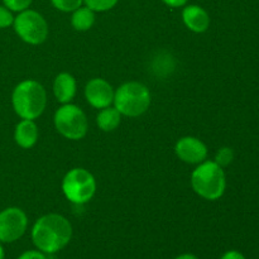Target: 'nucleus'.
Listing matches in <instances>:
<instances>
[{
    "instance_id": "nucleus-6",
    "label": "nucleus",
    "mask_w": 259,
    "mask_h": 259,
    "mask_svg": "<svg viewBox=\"0 0 259 259\" xmlns=\"http://www.w3.org/2000/svg\"><path fill=\"white\" fill-rule=\"evenodd\" d=\"M55 126L58 133L71 141H78L86 136L89 129L88 118L78 106L63 104L55 114Z\"/></svg>"
},
{
    "instance_id": "nucleus-1",
    "label": "nucleus",
    "mask_w": 259,
    "mask_h": 259,
    "mask_svg": "<svg viewBox=\"0 0 259 259\" xmlns=\"http://www.w3.org/2000/svg\"><path fill=\"white\" fill-rule=\"evenodd\" d=\"M71 238L72 225L62 215H43L32 228L33 244L45 254H55L62 250Z\"/></svg>"
},
{
    "instance_id": "nucleus-8",
    "label": "nucleus",
    "mask_w": 259,
    "mask_h": 259,
    "mask_svg": "<svg viewBox=\"0 0 259 259\" xmlns=\"http://www.w3.org/2000/svg\"><path fill=\"white\" fill-rule=\"evenodd\" d=\"M28 218L19 207H8L0 211V243H13L25 234Z\"/></svg>"
},
{
    "instance_id": "nucleus-11",
    "label": "nucleus",
    "mask_w": 259,
    "mask_h": 259,
    "mask_svg": "<svg viewBox=\"0 0 259 259\" xmlns=\"http://www.w3.org/2000/svg\"><path fill=\"white\" fill-rule=\"evenodd\" d=\"M182 20L190 30L195 33L206 32L210 25V17L200 5H186L182 10Z\"/></svg>"
},
{
    "instance_id": "nucleus-13",
    "label": "nucleus",
    "mask_w": 259,
    "mask_h": 259,
    "mask_svg": "<svg viewBox=\"0 0 259 259\" xmlns=\"http://www.w3.org/2000/svg\"><path fill=\"white\" fill-rule=\"evenodd\" d=\"M14 139L22 148H32L38 141V126L34 120L23 119L17 124L14 131Z\"/></svg>"
},
{
    "instance_id": "nucleus-16",
    "label": "nucleus",
    "mask_w": 259,
    "mask_h": 259,
    "mask_svg": "<svg viewBox=\"0 0 259 259\" xmlns=\"http://www.w3.org/2000/svg\"><path fill=\"white\" fill-rule=\"evenodd\" d=\"M119 0H83L86 7L90 8L94 12H106L110 10L118 4Z\"/></svg>"
},
{
    "instance_id": "nucleus-18",
    "label": "nucleus",
    "mask_w": 259,
    "mask_h": 259,
    "mask_svg": "<svg viewBox=\"0 0 259 259\" xmlns=\"http://www.w3.org/2000/svg\"><path fill=\"white\" fill-rule=\"evenodd\" d=\"M233 159H234V152H233L232 148H228V147L219 149L217 153V157H215V162L220 167L229 166L233 162Z\"/></svg>"
},
{
    "instance_id": "nucleus-20",
    "label": "nucleus",
    "mask_w": 259,
    "mask_h": 259,
    "mask_svg": "<svg viewBox=\"0 0 259 259\" xmlns=\"http://www.w3.org/2000/svg\"><path fill=\"white\" fill-rule=\"evenodd\" d=\"M13 23H14V17H13L12 10L8 9L5 5H0V29L10 27Z\"/></svg>"
},
{
    "instance_id": "nucleus-17",
    "label": "nucleus",
    "mask_w": 259,
    "mask_h": 259,
    "mask_svg": "<svg viewBox=\"0 0 259 259\" xmlns=\"http://www.w3.org/2000/svg\"><path fill=\"white\" fill-rule=\"evenodd\" d=\"M51 3H52L56 9L61 10V12L70 13L80 8L82 5L83 0H51Z\"/></svg>"
},
{
    "instance_id": "nucleus-23",
    "label": "nucleus",
    "mask_w": 259,
    "mask_h": 259,
    "mask_svg": "<svg viewBox=\"0 0 259 259\" xmlns=\"http://www.w3.org/2000/svg\"><path fill=\"white\" fill-rule=\"evenodd\" d=\"M162 2L171 8H181V7H185L189 0H162Z\"/></svg>"
},
{
    "instance_id": "nucleus-3",
    "label": "nucleus",
    "mask_w": 259,
    "mask_h": 259,
    "mask_svg": "<svg viewBox=\"0 0 259 259\" xmlns=\"http://www.w3.org/2000/svg\"><path fill=\"white\" fill-rule=\"evenodd\" d=\"M191 186L202 199L210 201L220 199L227 189L224 169L215 161H204L192 172Z\"/></svg>"
},
{
    "instance_id": "nucleus-21",
    "label": "nucleus",
    "mask_w": 259,
    "mask_h": 259,
    "mask_svg": "<svg viewBox=\"0 0 259 259\" xmlns=\"http://www.w3.org/2000/svg\"><path fill=\"white\" fill-rule=\"evenodd\" d=\"M18 259H47L46 254L40 250H27V252L22 253L18 257Z\"/></svg>"
},
{
    "instance_id": "nucleus-4",
    "label": "nucleus",
    "mask_w": 259,
    "mask_h": 259,
    "mask_svg": "<svg viewBox=\"0 0 259 259\" xmlns=\"http://www.w3.org/2000/svg\"><path fill=\"white\" fill-rule=\"evenodd\" d=\"M113 103L121 115L136 118L148 110L151 105V94L143 83L131 81L123 83L115 91Z\"/></svg>"
},
{
    "instance_id": "nucleus-9",
    "label": "nucleus",
    "mask_w": 259,
    "mask_h": 259,
    "mask_svg": "<svg viewBox=\"0 0 259 259\" xmlns=\"http://www.w3.org/2000/svg\"><path fill=\"white\" fill-rule=\"evenodd\" d=\"M113 86L104 78H93L85 88V98L91 106L96 109H104L111 105L114 101Z\"/></svg>"
},
{
    "instance_id": "nucleus-2",
    "label": "nucleus",
    "mask_w": 259,
    "mask_h": 259,
    "mask_svg": "<svg viewBox=\"0 0 259 259\" xmlns=\"http://www.w3.org/2000/svg\"><path fill=\"white\" fill-rule=\"evenodd\" d=\"M12 104L14 111L20 118L34 120L45 111L47 105V94L39 82L25 80L15 86L12 95Z\"/></svg>"
},
{
    "instance_id": "nucleus-10",
    "label": "nucleus",
    "mask_w": 259,
    "mask_h": 259,
    "mask_svg": "<svg viewBox=\"0 0 259 259\" xmlns=\"http://www.w3.org/2000/svg\"><path fill=\"white\" fill-rule=\"evenodd\" d=\"M177 157L190 164H200L206 159L207 147L202 141L195 137H184L175 147Z\"/></svg>"
},
{
    "instance_id": "nucleus-5",
    "label": "nucleus",
    "mask_w": 259,
    "mask_h": 259,
    "mask_svg": "<svg viewBox=\"0 0 259 259\" xmlns=\"http://www.w3.org/2000/svg\"><path fill=\"white\" fill-rule=\"evenodd\" d=\"M62 191L68 201L76 205L86 204L95 195V177L85 168H72L63 177Z\"/></svg>"
},
{
    "instance_id": "nucleus-25",
    "label": "nucleus",
    "mask_w": 259,
    "mask_h": 259,
    "mask_svg": "<svg viewBox=\"0 0 259 259\" xmlns=\"http://www.w3.org/2000/svg\"><path fill=\"white\" fill-rule=\"evenodd\" d=\"M5 257V252H4V248H3V245L0 244V259H4Z\"/></svg>"
},
{
    "instance_id": "nucleus-14",
    "label": "nucleus",
    "mask_w": 259,
    "mask_h": 259,
    "mask_svg": "<svg viewBox=\"0 0 259 259\" xmlns=\"http://www.w3.org/2000/svg\"><path fill=\"white\" fill-rule=\"evenodd\" d=\"M95 23V12L88 7H80L72 12L71 24L78 32L89 30Z\"/></svg>"
},
{
    "instance_id": "nucleus-19",
    "label": "nucleus",
    "mask_w": 259,
    "mask_h": 259,
    "mask_svg": "<svg viewBox=\"0 0 259 259\" xmlns=\"http://www.w3.org/2000/svg\"><path fill=\"white\" fill-rule=\"evenodd\" d=\"M32 2L33 0H3V3H4V5L8 9L17 13L28 9L29 5L32 4Z\"/></svg>"
},
{
    "instance_id": "nucleus-24",
    "label": "nucleus",
    "mask_w": 259,
    "mask_h": 259,
    "mask_svg": "<svg viewBox=\"0 0 259 259\" xmlns=\"http://www.w3.org/2000/svg\"><path fill=\"white\" fill-rule=\"evenodd\" d=\"M175 259H199L195 254H191V253H184V254L177 255Z\"/></svg>"
},
{
    "instance_id": "nucleus-7",
    "label": "nucleus",
    "mask_w": 259,
    "mask_h": 259,
    "mask_svg": "<svg viewBox=\"0 0 259 259\" xmlns=\"http://www.w3.org/2000/svg\"><path fill=\"white\" fill-rule=\"evenodd\" d=\"M17 34L28 45H40L48 35V24L42 14L35 10L25 9L14 18Z\"/></svg>"
},
{
    "instance_id": "nucleus-15",
    "label": "nucleus",
    "mask_w": 259,
    "mask_h": 259,
    "mask_svg": "<svg viewBox=\"0 0 259 259\" xmlns=\"http://www.w3.org/2000/svg\"><path fill=\"white\" fill-rule=\"evenodd\" d=\"M121 114L119 113L118 109L114 106H108V108L101 109L100 113L98 114V118H96V123H98L99 128L103 132H113L118 128V125L120 124Z\"/></svg>"
},
{
    "instance_id": "nucleus-12",
    "label": "nucleus",
    "mask_w": 259,
    "mask_h": 259,
    "mask_svg": "<svg viewBox=\"0 0 259 259\" xmlns=\"http://www.w3.org/2000/svg\"><path fill=\"white\" fill-rule=\"evenodd\" d=\"M77 85L76 80L71 73L62 72L57 75L53 82V93L56 99L62 104H68L76 95Z\"/></svg>"
},
{
    "instance_id": "nucleus-22",
    "label": "nucleus",
    "mask_w": 259,
    "mask_h": 259,
    "mask_svg": "<svg viewBox=\"0 0 259 259\" xmlns=\"http://www.w3.org/2000/svg\"><path fill=\"white\" fill-rule=\"evenodd\" d=\"M220 259H247L244 257V254H242L238 250H229V252L224 253Z\"/></svg>"
}]
</instances>
